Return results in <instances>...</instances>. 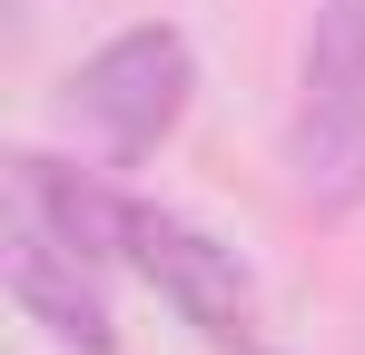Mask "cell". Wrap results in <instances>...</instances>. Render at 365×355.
Wrapping results in <instances>:
<instances>
[{
  "label": "cell",
  "instance_id": "cell-1",
  "mask_svg": "<svg viewBox=\"0 0 365 355\" xmlns=\"http://www.w3.org/2000/svg\"><path fill=\"white\" fill-rule=\"evenodd\" d=\"M287 178L316 217L365 207V0H316L287 109Z\"/></svg>",
  "mask_w": 365,
  "mask_h": 355
},
{
  "label": "cell",
  "instance_id": "cell-2",
  "mask_svg": "<svg viewBox=\"0 0 365 355\" xmlns=\"http://www.w3.org/2000/svg\"><path fill=\"white\" fill-rule=\"evenodd\" d=\"M187 89H197V59H187V40L168 30V20H138V30H119L109 50L79 59V79H69V109H79V128L119 158V168H138L168 128L187 118Z\"/></svg>",
  "mask_w": 365,
  "mask_h": 355
},
{
  "label": "cell",
  "instance_id": "cell-3",
  "mask_svg": "<svg viewBox=\"0 0 365 355\" xmlns=\"http://www.w3.org/2000/svg\"><path fill=\"white\" fill-rule=\"evenodd\" d=\"M128 267L168 296L197 336H217V346H237L247 326H257V287H247L237 247H217L207 227H187L178 207H148V197L128 207Z\"/></svg>",
  "mask_w": 365,
  "mask_h": 355
},
{
  "label": "cell",
  "instance_id": "cell-4",
  "mask_svg": "<svg viewBox=\"0 0 365 355\" xmlns=\"http://www.w3.org/2000/svg\"><path fill=\"white\" fill-rule=\"evenodd\" d=\"M0 287L10 306L69 355H109L119 346V326H109V296H99V257H79L60 227H40L30 207H10V227H0Z\"/></svg>",
  "mask_w": 365,
  "mask_h": 355
},
{
  "label": "cell",
  "instance_id": "cell-5",
  "mask_svg": "<svg viewBox=\"0 0 365 355\" xmlns=\"http://www.w3.org/2000/svg\"><path fill=\"white\" fill-rule=\"evenodd\" d=\"M10 207H30L40 227H60L79 257H119L128 267V207L138 197H119V187H99V178H79V168H60V158H40V148H20L10 158Z\"/></svg>",
  "mask_w": 365,
  "mask_h": 355
}]
</instances>
